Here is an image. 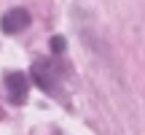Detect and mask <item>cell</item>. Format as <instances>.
<instances>
[{
	"label": "cell",
	"mask_w": 145,
	"mask_h": 135,
	"mask_svg": "<svg viewBox=\"0 0 145 135\" xmlns=\"http://www.w3.org/2000/svg\"><path fill=\"white\" fill-rule=\"evenodd\" d=\"M27 24H30V14H27L24 8H11V11H5V14H3V22H0L3 32H8V35L24 30Z\"/></svg>",
	"instance_id": "cell-1"
},
{
	"label": "cell",
	"mask_w": 145,
	"mask_h": 135,
	"mask_svg": "<svg viewBox=\"0 0 145 135\" xmlns=\"http://www.w3.org/2000/svg\"><path fill=\"white\" fill-rule=\"evenodd\" d=\"M51 52H54V54H62V52H65V38H62V35H54V38H51Z\"/></svg>",
	"instance_id": "cell-4"
},
{
	"label": "cell",
	"mask_w": 145,
	"mask_h": 135,
	"mask_svg": "<svg viewBox=\"0 0 145 135\" xmlns=\"http://www.w3.org/2000/svg\"><path fill=\"white\" fill-rule=\"evenodd\" d=\"M5 87H8V95L14 103H24L27 97V78L24 73H8L5 76Z\"/></svg>",
	"instance_id": "cell-2"
},
{
	"label": "cell",
	"mask_w": 145,
	"mask_h": 135,
	"mask_svg": "<svg viewBox=\"0 0 145 135\" xmlns=\"http://www.w3.org/2000/svg\"><path fill=\"white\" fill-rule=\"evenodd\" d=\"M32 78L38 81V87L43 89V92H48V95H57V81L51 78V73H43V68H40V62L38 65H32Z\"/></svg>",
	"instance_id": "cell-3"
}]
</instances>
